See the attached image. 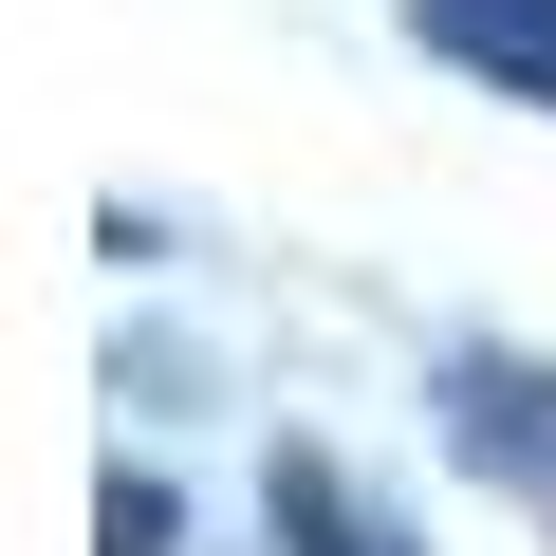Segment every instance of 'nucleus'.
Here are the masks:
<instances>
[{
  "label": "nucleus",
  "mask_w": 556,
  "mask_h": 556,
  "mask_svg": "<svg viewBox=\"0 0 556 556\" xmlns=\"http://www.w3.org/2000/svg\"><path fill=\"white\" fill-rule=\"evenodd\" d=\"M427 408H445V445H464L482 482L556 501V353H501V334H445V353H427Z\"/></svg>",
  "instance_id": "nucleus-1"
},
{
  "label": "nucleus",
  "mask_w": 556,
  "mask_h": 556,
  "mask_svg": "<svg viewBox=\"0 0 556 556\" xmlns=\"http://www.w3.org/2000/svg\"><path fill=\"white\" fill-rule=\"evenodd\" d=\"M408 38H427L445 75H482V93L556 112V0H408Z\"/></svg>",
  "instance_id": "nucleus-2"
},
{
  "label": "nucleus",
  "mask_w": 556,
  "mask_h": 556,
  "mask_svg": "<svg viewBox=\"0 0 556 556\" xmlns=\"http://www.w3.org/2000/svg\"><path fill=\"white\" fill-rule=\"evenodd\" d=\"M278 556H408V538L353 501V464H334V445H278Z\"/></svg>",
  "instance_id": "nucleus-3"
},
{
  "label": "nucleus",
  "mask_w": 556,
  "mask_h": 556,
  "mask_svg": "<svg viewBox=\"0 0 556 556\" xmlns=\"http://www.w3.org/2000/svg\"><path fill=\"white\" fill-rule=\"evenodd\" d=\"M93 556H186V501H167L149 464H112V501H93Z\"/></svg>",
  "instance_id": "nucleus-4"
}]
</instances>
